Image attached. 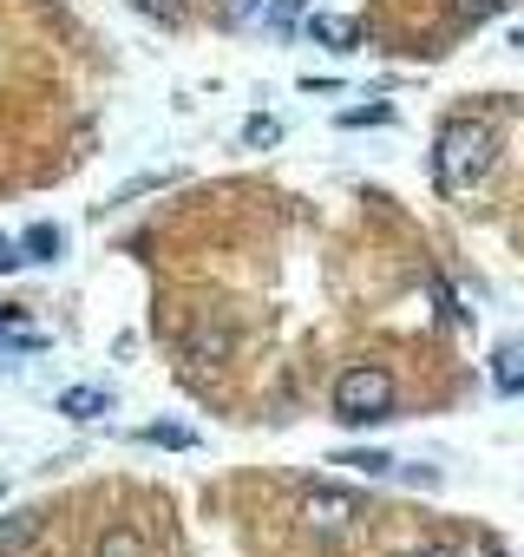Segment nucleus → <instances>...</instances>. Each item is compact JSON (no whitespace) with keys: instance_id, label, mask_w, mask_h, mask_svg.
<instances>
[{"instance_id":"obj_1","label":"nucleus","mask_w":524,"mask_h":557,"mask_svg":"<svg viewBox=\"0 0 524 557\" xmlns=\"http://www.w3.org/2000/svg\"><path fill=\"white\" fill-rule=\"evenodd\" d=\"M491 164H498V132L485 119H452L433 138V184H439V197L472 190L478 177H491Z\"/></svg>"},{"instance_id":"obj_2","label":"nucleus","mask_w":524,"mask_h":557,"mask_svg":"<svg viewBox=\"0 0 524 557\" xmlns=\"http://www.w3.org/2000/svg\"><path fill=\"white\" fill-rule=\"evenodd\" d=\"M394 400H400V387H394L387 368H348V374L335 381V420H341V426L394 420Z\"/></svg>"},{"instance_id":"obj_3","label":"nucleus","mask_w":524,"mask_h":557,"mask_svg":"<svg viewBox=\"0 0 524 557\" xmlns=\"http://www.w3.org/2000/svg\"><path fill=\"white\" fill-rule=\"evenodd\" d=\"M40 348H47V335L14 302H0V355H40Z\"/></svg>"},{"instance_id":"obj_4","label":"nucleus","mask_w":524,"mask_h":557,"mask_svg":"<svg viewBox=\"0 0 524 557\" xmlns=\"http://www.w3.org/2000/svg\"><path fill=\"white\" fill-rule=\"evenodd\" d=\"M309 40H322L328 53H354L361 47V27L348 14H309Z\"/></svg>"},{"instance_id":"obj_5","label":"nucleus","mask_w":524,"mask_h":557,"mask_svg":"<svg viewBox=\"0 0 524 557\" xmlns=\"http://www.w3.org/2000/svg\"><path fill=\"white\" fill-rule=\"evenodd\" d=\"M491 387L498 394H524V342H504L491 355Z\"/></svg>"},{"instance_id":"obj_6","label":"nucleus","mask_w":524,"mask_h":557,"mask_svg":"<svg viewBox=\"0 0 524 557\" xmlns=\"http://www.w3.org/2000/svg\"><path fill=\"white\" fill-rule=\"evenodd\" d=\"M34 537H40V518L34 511H8V518H0V557L34 550Z\"/></svg>"},{"instance_id":"obj_7","label":"nucleus","mask_w":524,"mask_h":557,"mask_svg":"<svg viewBox=\"0 0 524 557\" xmlns=\"http://www.w3.org/2000/svg\"><path fill=\"white\" fill-rule=\"evenodd\" d=\"M60 413L66 420H99V413H112V394L105 387H66L60 394Z\"/></svg>"},{"instance_id":"obj_8","label":"nucleus","mask_w":524,"mask_h":557,"mask_svg":"<svg viewBox=\"0 0 524 557\" xmlns=\"http://www.w3.org/2000/svg\"><path fill=\"white\" fill-rule=\"evenodd\" d=\"M21 256H34V262H53V256H60V230H53V223H34V230L21 236Z\"/></svg>"},{"instance_id":"obj_9","label":"nucleus","mask_w":524,"mask_h":557,"mask_svg":"<svg viewBox=\"0 0 524 557\" xmlns=\"http://www.w3.org/2000/svg\"><path fill=\"white\" fill-rule=\"evenodd\" d=\"M99 557H145V544H138V531H132V524H112V531H105V544H99Z\"/></svg>"},{"instance_id":"obj_10","label":"nucleus","mask_w":524,"mask_h":557,"mask_svg":"<svg viewBox=\"0 0 524 557\" xmlns=\"http://www.w3.org/2000/svg\"><path fill=\"white\" fill-rule=\"evenodd\" d=\"M262 21H270L276 34H296V21H302V0H262Z\"/></svg>"},{"instance_id":"obj_11","label":"nucleus","mask_w":524,"mask_h":557,"mask_svg":"<svg viewBox=\"0 0 524 557\" xmlns=\"http://www.w3.org/2000/svg\"><path fill=\"white\" fill-rule=\"evenodd\" d=\"M132 8H138L145 21H158V27H177V21H184V8H190V0H132Z\"/></svg>"},{"instance_id":"obj_12","label":"nucleus","mask_w":524,"mask_h":557,"mask_svg":"<svg viewBox=\"0 0 524 557\" xmlns=\"http://www.w3.org/2000/svg\"><path fill=\"white\" fill-rule=\"evenodd\" d=\"M262 14V0H216V21L223 27H236V21H255Z\"/></svg>"},{"instance_id":"obj_13","label":"nucleus","mask_w":524,"mask_h":557,"mask_svg":"<svg viewBox=\"0 0 524 557\" xmlns=\"http://www.w3.org/2000/svg\"><path fill=\"white\" fill-rule=\"evenodd\" d=\"M335 466H354V472H394V459H387V453H341Z\"/></svg>"},{"instance_id":"obj_14","label":"nucleus","mask_w":524,"mask_h":557,"mask_svg":"<svg viewBox=\"0 0 524 557\" xmlns=\"http://www.w3.org/2000/svg\"><path fill=\"white\" fill-rule=\"evenodd\" d=\"M145 440H151V446H177V453H184V446H197V433H184V426H151Z\"/></svg>"},{"instance_id":"obj_15","label":"nucleus","mask_w":524,"mask_h":557,"mask_svg":"<svg viewBox=\"0 0 524 557\" xmlns=\"http://www.w3.org/2000/svg\"><path fill=\"white\" fill-rule=\"evenodd\" d=\"M394 106H361V112H341V125H387Z\"/></svg>"},{"instance_id":"obj_16","label":"nucleus","mask_w":524,"mask_h":557,"mask_svg":"<svg viewBox=\"0 0 524 557\" xmlns=\"http://www.w3.org/2000/svg\"><path fill=\"white\" fill-rule=\"evenodd\" d=\"M242 138H249V145H276V119H249Z\"/></svg>"},{"instance_id":"obj_17","label":"nucleus","mask_w":524,"mask_h":557,"mask_svg":"<svg viewBox=\"0 0 524 557\" xmlns=\"http://www.w3.org/2000/svg\"><path fill=\"white\" fill-rule=\"evenodd\" d=\"M27 256H21V243H8V236H0V275H14Z\"/></svg>"},{"instance_id":"obj_18","label":"nucleus","mask_w":524,"mask_h":557,"mask_svg":"<svg viewBox=\"0 0 524 557\" xmlns=\"http://www.w3.org/2000/svg\"><path fill=\"white\" fill-rule=\"evenodd\" d=\"M407 557H465L459 544H426V550H407Z\"/></svg>"},{"instance_id":"obj_19","label":"nucleus","mask_w":524,"mask_h":557,"mask_svg":"<svg viewBox=\"0 0 524 557\" xmlns=\"http://www.w3.org/2000/svg\"><path fill=\"white\" fill-rule=\"evenodd\" d=\"M485 8H498V0H465V14H472V21H478Z\"/></svg>"}]
</instances>
